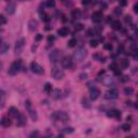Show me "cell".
I'll use <instances>...</instances> for the list:
<instances>
[{"mask_svg":"<svg viewBox=\"0 0 138 138\" xmlns=\"http://www.w3.org/2000/svg\"><path fill=\"white\" fill-rule=\"evenodd\" d=\"M7 24V18L3 15H0V26Z\"/></svg>","mask_w":138,"mask_h":138,"instance_id":"obj_33","label":"cell"},{"mask_svg":"<svg viewBox=\"0 0 138 138\" xmlns=\"http://www.w3.org/2000/svg\"><path fill=\"white\" fill-rule=\"evenodd\" d=\"M52 119L56 121H59V122H63V123H67L69 121V115L67 112H64V111H56L54 112L53 115H52Z\"/></svg>","mask_w":138,"mask_h":138,"instance_id":"obj_1","label":"cell"},{"mask_svg":"<svg viewBox=\"0 0 138 138\" xmlns=\"http://www.w3.org/2000/svg\"><path fill=\"white\" fill-rule=\"evenodd\" d=\"M92 20H93L94 23L102 22V20H103V14H102V12H95V13H93V15H92Z\"/></svg>","mask_w":138,"mask_h":138,"instance_id":"obj_15","label":"cell"},{"mask_svg":"<svg viewBox=\"0 0 138 138\" xmlns=\"http://www.w3.org/2000/svg\"><path fill=\"white\" fill-rule=\"evenodd\" d=\"M5 98H7L5 92L3 90H0V110H1L5 105Z\"/></svg>","mask_w":138,"mask_h":138,"instance_id":"obj_13","label":"cell"},{"mask_svg":"<svg viewBox=\"0 0 138 138\" xmlns=\"http://www.w3.org/2000/svg\"><path fill=\"white\" fill-rule=\"evenodd\" d=\"M109 68L111 69V70H113V71H115V70L118 69V66H117V64H115V63H113V64H111V65L109 66Z\"/></svg>","mask_w":138,"mask_h":138,"instance_id":"obj_34","label":"cell"},{"mask_svg":"<svg viewBox=\"0 0 138 138\" xmlns=\"http://www.w3.org/2000/svg\"><path fill=\"white\" fill-rule=\"evenodd\" d=\"M87 55V51L84 49V48H79L75 53H73V58H75L76 60L80 62V60H83Z\"/></svg>","mask_w":138,"mask_h":138,"instance_id":"obj_3","label":"cell"},{"mask_svg":"<svg viewBox=\"0 0 138 138\" xmlns=\"http://www.w3.org/2000/svg\"><path fill=\"white\" fill-rule=\"evenodd\" d=\"M60 60H62V66L66 69H70L73 66V60L70 56H64Z\"/></svg>","mask_w":138,"mask_h":138,"instance_id":"obj_8","label":"cell"},{"mask_svg":"<svg viewBox=\"0 0 138 138\" xmlns=\"http://www.w3.org/2000/svg\"><path fill=\"white\" fill-rule=\"evenodd\" d=\"M5 12L9 15L14 14V12H15V3L14 2H9L8 5H7V8H5Z\"/></svg>","mask_w":138,"mask_h":138,"instance_id":"obj_14","label":"cell"},{"mask_svg":"<svg viewBox=\"0 0 138 138\" xmlns=\"http://www.w3.org/2000/svg\"><path fill=\"white\" fill-rule=\"evenodd\" d=\"M45 5H47L48 8H54L55 7V2L53 1V0H49V1L45 2Z\"/></svg>","mask_w":138,"mask_h":138,"instance_id":"obj_31","label":"cell"},{"mask_svg":"<svg viewBox=\"0 0 138 138\" xmlns=\"http://www.w3.org/2000/svg\"><path fill=\"white\" fill-rule=\"evenodd\" d=\"M65 133H72L73 132V128L72 127H67V128H65V131H64Z\"/></svg>","mask_w":138,"mask_h":138,"instance_id":"obj_37","label":"cell"},{"mask_svg":"<svg viewBox=\"0 0 138 138\" xmlns=\"http://www.w3.org/2000/svg\"><path fill=\"white\" fill-rule=\"evenodd\" d=\"M21 68H22V60H21V59L14 60V62L11 64L10 68H9V75H11V76L17 75V72H20Z\"/></svg>","mask_w":138,"mask_h":138,"instance_id":"obj_2","label":"cell"},{"mask_svg":"<svg viewBox=\"0 0 138 138\" xmlns=\"http://www.w3.org/2000/svg\"><path fill=\"white\" fill-rule=\"evenodd\" d=\"M120 65H121V68H127L128 67V60L127 59H122Z\"/></svg>","mask_w":138,"mask_h":138,"instance_id":"obj_27","label":"cell"},{"mask_svg":"<svg viewBox=\"0 0 138 138\" xmlns=\"http://www.w3.org/2000/svg\"><path fill=\"white\" fill-rule=\"evenodd\" d=\"M41 38H42V36H41V35H37V37H36V41L41 40Z\"/></svg>","mask_w":138,"mask_h":138,"instance_id":"obj_43","label":"cell"},{"mask_svg":"<svg viewBox=\"0 0 138 138\" xmlns=\"http://www.w3.org/2000/svg\"><path fill=\"white\" fill-rule=\"evenodd\" d=\"M100 95V91L97 87H93L90 90V97L92 100H96Z\"/></svg>","mask_w":138,"mask_h":138,"instance_id":"obj_11","label":"cell"},{"mask_svg":"<svg viewBox=\"0 0 138 138\" xmlns=\"http://www.w3.org/2000/svg\"><path fill=\"white\" fill-rule=\"evenodd\" d=\"M52 85L50 84V83H45V85H44V92L45 93H48V94H51V92H52Z\"/></svg>","mask_w":138,"mask_h":138,"instance_id":"obj_25","label":"cell"},{"mask_svg":"<svg viewBox=\"0 0 138 138\" xmlns=\"http://www.w3.org/2000/svg\"><path fill=\"white\" fill-rule=\"evenodd\" d=\"M9 114H10L12 118H17L18 114H20V111H18L15 107H11L9 109Z\"/></svg>","mask_w":138,"mask_h":138,"instance_id":"obj_20","label":"cell"},{"mask_svg":"<svg viewBox=\"0 0 138 138\" xmlns=\"http://www.w3.org/2000/svg\"><path fill=\"white\" fill-rule=\"evenodd\" d=\"M8 50H9V44L7 42H3V41L0 42V54L7 53Z\"/></svg>","mask_w":138,"mask_h":138,"instance_id":"obj_18","label":"cell"},{"mask_svg":"<svg viewBox=\"0 0 138 138\" xmlns=\"http://www.w3.org/2000/svg\"><path fill=\"white\" fill-rule=\"evenodd\" d=\"M122 130L124 131V132H128L131 130V125L128 124V123H125V124H123L122 125Z\"/></svg>","mask_w":138,"mask_h":138,"instance_id":"obj_30","label":"cell"},{"mask_svg":"<svg viewBox=\"0 0 138 138\" xmlns=\"http://www.w3.org/2000/svg\"><path fill=\"white\" fill-rule=\"evenodd\" d=\"M133 92H134V90H133L132 87H126V89H125V94H126L127 96L132 95V94H133Z\"/></svg>","mask_w":138,"mask_h":138,"instance_id":"obj_32","label":"cell"},{"mask_svg":"<svg viewBox=\"0 0 138 138\" xmlns=\"http://www.w3.org/2000/svg\"><path fill=\"white\" fill-rule=\"evenodd\" d=\"M109 112H110V113H108L109 117H113V118H117V119H120L121 118V112L119 111V110H117V109L110 110Z\"/></svg>","mask_w":138,"mask_h":138,"instance_id":"obj_19","label":"cell"},{"mask_svg":"<svg viewBox=\"0 0 138 138\" xmlns=\"http://www.w3.org/2000/svg\"><path fill=\"white\" fill-rule=\"evenodd\" d=\"M28 138H40V137H39V132H38V131H34V132H31Z\"/></svg>","mask_w":138,"mask_h":138,"instance_id":"obj_26","label":"cell"},{"mask_svg":"<svg viewBox=\"0 0 138 138\" xmlns=\"http://www.w3.org/2000/svg\"><path fill=\"white\" fill-rule=\"evenodd\" d=\"M25 108H26L27 111H28V113H29L30 118L32 119L34 121H37V120H38V114H37L36 110H34V109H32V106H31L30 100H26V102H25Z\"/></svg>","mask_w":138,"mask_h":138,"instance_id":"obj_4","label":"cell"},{"mask_svg":"<svg viewBox=\"0 0 138 138\" xmlns=\"http://www.w3.org/2000/svg\"><path fill=\"white\" fill-rule=\"evenodd\" d=\"M51 76L55 79V80H62L64 78V76H65V72H64L60 68L58 67H53L52 70H51Z\"/></svg>","mask_w":138,"mask_h":138,"instance_id":"obj_5","label":"cell"},{"mask_svg":"<svg viewBox=\"0 0 138 138\" xmlns=\"http://www.w3.org/2000/svg\"><path fill=\"white\" fill-rule=\"evenodd\" d=\"M104 97L106 99H111V100L112 99H117L119 97V91L117 89H110L105 93Z\"/></svg>","mask_w":138,"mask_h":138,"instance_id":"obj_7","label":"cell"},{"mask_svg":"<svg viewBox=\"0 0 138 138\" xmlns=\"http://www.w3.org/2000/svg\"><path fill=\"white\" fill-rule=\"evenodd\" d=\"M102 8H103L104 10H105V9L107 8V3H102Z\"/></svg>","mask_w":138,"mask_h":138,"instance_id":"obj_47","label":"cell"},{"mask_svg":"<svg viewBox=\"0 0 138 138\" xmlns=\"http://www.w3.org/2000/svg\"><path fill=\"white\" fill-rule=\"evenodd\" d=\"M11 120H10V118H8V117H3L1 120H0V125L3 126V127H9L11 125Z\"/></svg>","mask_w":138,"mask_h":138,"instance_id":"obj_16","label":"cell"},{"mask_svg":"<svg viewBox=\"0 0 138 138\" xmlns=\"http://www.w3.org/2000/svg\"><path fill=\"white\" fill-rule=\"evenodd\" d=\"M75 28H76V30L80 31V30H82V29H83V25H82V24H77Z\"/></svg>","mask_w":138,"mask_h":138,"instance_id":"obj_35","label":"cell"},{"mask_svg":"<svg viewBox=\"0 0 138 138\" xmlns=\"http://www.w3.org/2000/svg\"><path fill=\"white\" fill-rule=\"evenodd\" d=\"M30 69H31V71H32L34 73H37V75H42V73L44 72L43 68L39 65L38 63H36V62H32V63L30 64Z\"/></svg>","mask_w":138,"mask_h":138,"instance_id":"obj_9","label":"cell"},{"mask_svg":"<svg viewBox=\"0 0 138 138\" xmlns=\"http://www.w3.org/2000/svg\"><path fill=\"white\" fill-rule=\"evenodd\" d=\"M51 94H52V96H53V98H55V99H58V98H60V94H62V92L59 91V90H52V92H51Z\"/></svg>","mask_w":138,"mask_h":138,"instance_id":"obj_23","label":"cell"},{"mask_svg":"<svg viewBox=\"0 0 138 138\" xmlns=\"http://www.w3.org/2000/svg\"><path fill=\"white\" fill-rule=\"evenodd\" d=\"M92 35H93V30H92V29H89V30L86 31V36H92Z\"/></svg>","mask_w":138,"mask_h":138,"instance_id":"obj_42","label":"cell"},{"mask_svg":"<svg viewBox=\"0 0 138 138\" xmlns=\"http://www.w3.org/2000/svg\"><path fill=\"white\" fill-rule=\"evenodd\" d=\"M122 81H123V82L128 81V77H127V76H124V77H123V79H122Z\"/></svg>","mask_w":138,"mask_h":138,"instance_id":"obj_45","label":"cell"},{"mask_svg":"<svg viewBox=\"0 0 138 138\" xmlns=\"http://www.w3.org/2000/svg\"><path fill=\"white\" fill-rule=\"evenodd\" d=\"M125 21H126V23H127V24H128V23H132V17L127 15V16L125 17Z\"/></svg>","mask_w":138,"mask_h":138,"instance_id":"obj_39","label":"cell"},{"mask_svg":"<svg viewBox=\"0 0 138 138\" xmlns=\"http://www.w3.org/2000/svg\"><path fill=\"white\" fill-rule=\"evenodd\" d=\"M24 45H25V39H24V38L18 39V40L16 41V43H15V48H14V52H15V54H20V53H22Z\"/></svg>","mask_w":138,"mask_h":138,"instance_id":"obj_10","label":"cell"},{"mask_svg":"<svg viewBox=\"0 0 138 138\" xmlns=\"http://www.w3.org/2000/svg\"><path fill=\"white\" fill-rule=\"evenodd\" d=\"M57 34L62 37H66L69 34V30H68V28H66V27H62V28H59L57 30Z\"/></svg>","mask_w":138,"mask_h":138,"instance_id":"obj_21","label":"cell"},{"mask_svg":"<svg viewBox=\"0 0 138 138\" xmlns=\"http://www.w3.org/2000/svg\"><path fill=\"white\" fill-rule=\"evenodd\" d=\"M104 49H106V50H112V45L109 44V43H106L104 45Z\"/></svg>","mask_w":138,"mask_h":138,"instance_id":"obj_36","label":"cell"},{"mask_svg":"<svg viewBox=\"0 0 138 138\" xmlns=\"http://www.w3.org/2000/svg\"><path fill=\"white\" fill-rule=\"evenodd\" d=\"M111 27H112L113 29H115V30H119V29H121V28H122L121 22H120V21H113V22L111 23Z\"/></svg>","mask_w":138,"mask_h":138,"instance_id":"obj_22","label":"cell"},{"mask_svg":"<svg viewBox=\"0 0 138 138\" xmlns=\"http://www.w3.org/2000/svg\"><path fill=\"white\" fill-rule=\"evenodd\" d=\"M127 138H132V137H127Z\"/></svg>","mask_w":138,"mask_h":138,"instance_id":"obj_49","label":"cell"},{"mask_svg":"<svg viewBox=\"0 0 138 138\" xmlns=\"http://www.w3.org/2000/svg\"><path fill=\"white\" fill-rule=\"evenodd\" d=\"M49 57H50V60L52 63H57L58 60H60V57H62V52L57 49H55L53 51H51L50 55H49Z\"/></svg>","mask_w":138,"mask_h":138,"instance_id":"obj_6","label":"cell"},{"mask_svg":"<svg viewBox=\"0 0 138 138\" xmlns=\"http://www.w3.org/2000/svg\"><path fill=\"white\" fill-rule=\"evenodd\" d=\"M98 40H96V39H93V40H91L90 41V45H91V47L92 48H96L97 47V45H98Z\"/></svg>","mask_w":138,"mask_h":138,"instance_id":"obj_28","label":"cell"},{"mask_svg":"<svg viewBox=\"0 0 138 138\" xmlns=\"http://www.w3.org/2000/svg\"><path fill=\"white\" fill-rule=\"evenodd\" d=\"M28 28L30 31H35L37 28H38V21L36 20H30L28 23Z\"/></svg>","mask_w":138,"mask_h":138,"instance_id":"obj_17","label":"cell"},{"mask_svg":"<svg viewBox=\"0 0 138 138\" xmlns=\"http://www.w3.org/2000/svg\"><path fill=\"white\" fill-rule=\"evenodd\" d=\"M120 5L124 7V5H126V2H125V1H120Z\"/></svg>","mask_w":138,"mask_h":138,"instance_id":"obj_46","label":"cell"},{"mask_svg":"<svg viewBox=\"0 0 138 138\" xmlns=\"http://www.w3.org/2000/svg\"><path fill=\"white\" fill-rule=\"evenodd\" d=\"M115 13H117V14H121V13H122V10H120L119 8H117V9H115Z\"/></svg>","mask_w":138,"mask_h":138,"instance_id":"obj_44","label":"cell"},{"mask_svg":"<svg viewBox=\"0 0 138 138\" xmlns=\"http://www.w3.org/2000/svg\"><path fill=\"white\" fill-rule=\"evenodd\" d=\"M54 40H55V37H54V36H49V37H48V41H49V42H53Z\"/></svg>","mask_w":138,"mask_h":138,"instance_id":"obj_38","label":"cell"},{"mask_svg":"<svg viewBox=\"0 0 138 138\" xmlns=\"http://www.w3.org/2000/svg\"><path fill=\"white\" fill-rule=\"evenodd\" d=\"M80 78H81L82 80H83V79H86V78H87V75H86V73H82V75H80Z\"/></svg>","mask_w":138,"mask_h":138,"instance_id":"obj_40","label":"cell"},{"mask_svg":"<svg viewBox=\"0 0 138 138\" xmlns=\"http://www.w3.org/2000/svg\"><path fill=\"white\" fill-rule=\"evenodd\" d=\"M76 44H77V40H76L75 38H72V39L68 42V47H69V48H73Z\"/></svg>","mask_w":138,"mask_h":138,"instance_id":"obj_29","label":"cell"},{"mask_svg":"<svg viewBox=\"0 0 138 138\" xmlns=\"http://www.w3.org/2000/svg\"><path fill=\"white\" fill-rule=\"evenodd\" d=\"M82 106H83L84 108H91V103H90V100L86 98V97H83L82 98Z\"/></svg>","mask_w":138,"mask_h":138,"instance_id":"obj_24","label":"cell"},{"mask_svg":"<svg viewBox=\"0 0 138 138\" xmlns=\"http://www.w3.org/2000/svg\"><path fill=\"white\" fill-rule=\"evenodd\" d=\"M16 119H17V121H16L17 126H24L26 124V122H27V119H26L25 114H23V113H20Z\"/></svg>","mask_w":138,"mask_h":138,"instance_id":"obj_12","label":"cell"},{"mask_svg":"<svg viewBox=\"0 0 138 138\" xmlns=\"http://www.w3.org/2000/svg\"><path fill=\"white\" fill-rule=\"evenodd\" d=\"M134 11H135V13H138V3H135V5H134Z\"/></svg>","mask_w":138,"mask_h":138,"instance_id":"obj_41","label":"cell"},{"mask_svg":"<svg viewBox=\"0 0 138 138\" xmlns=\"http://www.w3.org/2000/svg\"><path fill=\"white\" fill-rule=\"evenodd\" d=\"M43 138H48V137H43Z\"/></svg>","mask_w":138,"mask_h":138,"instance_id":"obj_50","label":"cell"},{"mask_svg":"<svg viewBox=\"0 0 138 138\" xmlns=\"http://www.w3.org/2000/svg\"><path fill=\"white\" fill-rule=\"evenodd\" d=\"M57 138H65V137H64L63 135H58V136H57Z\"/></svg>","mask_w":138,"mask_h":138,"instance_id":"obj_48","label":"cell"}]
</instances>
